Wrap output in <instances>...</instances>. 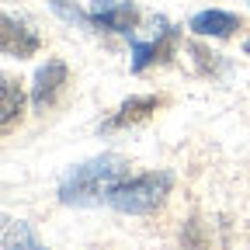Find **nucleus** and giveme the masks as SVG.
Wrapping results in <instances>:
<instances>
[{
	"instance_id": "9",
	"label": "nucleus",
	"mask_w": 250,
	"mask_h": 250,
	"mask_svg": "<svg viewBox=\"0 0 250 250\" xmlns=\"http://www.w3.org/2000/svg\"><path fill=\"white\" fill-rule=\"evenodd\" d=\"M21 111H24V94H21L18 80L4 77L0 80V122H4V132H11L14 122H21Z\"/></svg>"
},
{
	"instance_id": "8",
	"label": "nucleus",
	"mask_w": 250,
	"mask_h": 250,
	"mask_svg": "<svg viewBox=\"0 0 250 250\" xmlns=\"http://www.w3.org/2000/svg\"><path fill=\"white\" fill-rule=\"evenodd\" d=\"M4 250H49L24 219L4 215Z\"/></svg>"
},
{
	"instance_id": "12",
	"label": "nucleus",
	"mask_w": 250,
	"mask_h": 250,
	"mask_svg": "<svg viewBox=\"0 0 250 250\" xmlns=\"http://www.w3.org/2000/svg\"><path fill=\"white\" fill-rule=\"evenodd\" d=\"M49 7H52L62 21H70V24H77V28H90V24H94V18H90V14H83L80 7L66 4V0H49Z\"/></svg>"
},
{
	"instance_id": "3",
	"label": "nucleus",
	"mask_w": 250,
	"mask_h": 250,
	"mask_svg": "<svg viewBox=\"0 0 250 250\" xmlns=\"http://www.w3.org/2000/svg\"><path fill=\"white\" fill-rule=\"evenodd\" d=\"M70 80V70L62 59H45L42 66L35 70V77H31V108L35 111H45L56 104V98L62 94V87H66Z\"/></svg>"
},
{
	"instance_id": "2",
	"label": "nucleus",
	"mask_w": 250,
	"mask_h": 250,
	"mask_svg": "<svg viewBox=\"0 0 250 250\" xmlns=\"http://www.w3.org/2000/svg\"><path fill=\"white\" fill-rule=\"evenodd\" d=\"M170 191H174V174L170 170H149V174H136V177L118 181L108 195V205L115 212H125V215H149L167 202Z\"/></svg>"
},
{
	"instance_id": "6",
	"label": "nucleus",
	"mask_w": 250,
	"mask_h": 250,
	"mask_svg": "<svg viewBox=\"0 0 250 250\" xmlns=\"http://www.w3.org/2000/svg\"><path fill=\"white\" fill-rule=\"evenodd\" d=\"M174 45H177V28L167 24V21H160V35H156L153 42H132V70L143 73L149 62L167 59L174 52Z\"/></svg>"
},
{
	"instance_id": "5",
	"label": "nucleus",
	"mask_w": 250,
	"mask_h": 250,
	"mask_svg": "<svg viewBox=\"0 0 250 250\" xmlns=\"http://www.w3.org/2000/svg\"><path fill=\"white\" fill-rule=\"evenodd\" d=\"M236 28H243V18L233 14V11H219V7L198 11L191 21H188V31L198 35V39H229Z\"/></svg>"
},
{
	"instance_id": "1",
	"label": "nucleus",
	"mask_w": 250,
	"mask_h": 250,
	"mask_svg": "<svg viewBox=\"0 0 250 250\" xmlns=\"http://www.w3.org/2000/svg\"><path fill=\"white\" fill-rule=\"evenodd\" d=\"M129 177V160L118 153H101V156H90V160L70 167L59 181V202L70 205V208H90V205H101L108 202L111 188L118 181Z\"/></svg>"
},
{
	"instance_id": "11",
	"label": "nucleus",
	"mask_w": 250,
	"mask_h": 250,
	"mask_svg": "<svg viewBox=\"0 0 250 250\" xmlns=\"http://www.w3.org/2000/svg\"><path fill=\"white\" fill-rule=\"evenodd\" d=\"M181 243H184V250H208V236H205V223H202V219H188V223H184Z\"/></svg>"
},
{
	"instance_id": "4",
	"label": "nucleus",
	"mask_w": 250,
	"mask_h": 250,
	"mask_svg": "<svg viewBox=\"0 0 250 250\" xmlns=\"http://www.w3.org/2000/svg\"><path fill=\"white\" fill-rule=\"evenodd\" d=\"M0 45H4V56H14V59H28V56H35L39 52V45H42V39L31 31L24 21H14L11 14H4L0 18Z\"/></svg>"
},
{
	"instance_id": "14",
	"label": "nucleus",
	"mask_w": 250,
	"mask_h": 250,
	"mask_svg": "<svg viewBox=\"0 0 250 250\" xmlns=\"http://www.w3.org/2000/svg\"><path fill=\"white\" fill-rule=\"evenodd\" d=\"M243 52H247V56H250V39H247V42H243Z\"/></svg>"
},
{
	"instance_id": "10",
	"label": "nucleus",
	"mask_w": 250,
	"mask_h": 250,
	"mask_svg": "<svg viewBox=\"0 0 250 250\" xmlns=\"http://www.w3.org/2000/svg\"><path fill=\"white\" fill-rule=\"evenodd\" d=\"M136 21H139L136 4H115V7L104 11V14H94V24H98V28H104V31H122V35H129V31L136 28Z\"/></svg>"
},
{
	"instance_id": "13",
	"label": "nucleus",
	"mask_w": 250,
	"mask_h": 250,
	"mask_svg": "<svg viewBox=\"0 0 250 250\" xmlns=\"http://www.w3.org/2000/svg\"><path fill=\"white\" fill-rule=\"evenodd\" d=\"M115 7V0H90V18L94 14H104V11H111Z\"/></svg>"
},
{
	"instance_id": "7",
	"label": "nucleus",
	"mask_w": 250,
	"mask_h": 250,
	"mask_svg": "<svg viewBox=\"0 0 250 250\" xmlns=\"http://www.w3.org/2000/svg\"><path fill=\"white\" fill-rule=\"evenodd\" d=\"M164 101L156 98V94H139V98H129L122 101V108L101 125V132H115V129H125V125H136V122H146L156 108H160Z\"/></svg>"
}]
</instances>
